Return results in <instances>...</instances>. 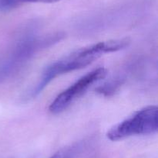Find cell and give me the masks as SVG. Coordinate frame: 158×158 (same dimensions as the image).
I'll return each mask as SVG.
<instances>
[{
    "mask_svg": "<svg viewBox=\"0 0 158 158\" xmlns=\"http://www.w3.org/2000/svg\"><path fill=\"white\" fill-rule=\"evenodd\" d=\"M83 147L80 143L67 146L58 150L49 158H77L83 150Z\"/></svg>",
    "mask_w": 158,
    "mask_h": 158,
    "instance_id": "277c9868",
    "label": "cell"
},
{
    "mask_svg": "<svg viewBox=\"0 0 158 158\" xmlns=\"http://www.w3.org/2000/svg\"><path fill=\"white\" fill-rule=\"evenodd\" d=\"M127 39L100 42L86 47L80 48L58 60L52 62L43 71L41 77L32 91L31 97H35L52 81L62 74L81 69L90 64L103 54L115 52L126 47Z\"/></svg>",
    "mask_w": 158,
    "mask_h": 158,
    "instance_id": "6da1fadb",
    "label": "cell"
},
{
    "mask_svg": "<svg viewBox=\"0 0 158 158\" xmlns=\"http://www.w3.org/2000/svg\"><path fill=\"white\" fill-rule=\"evenodd\" d=\"M157 130L158 108L156 105H149L113 126L106 136L112 141H118L134 136L154 134Z\"/></svg>",
    "mask_w": 158,
    "mask_h": 158,
    "instance_id": "7a4b0ae2",
    "label": "cell"
},
{
    "mask_svg": "<svg viewBox=\"0 0 158 158\" xmlns=\"http://www.w3.org/2000/svg\"><path fill=\"white\" fill-rule=\"evenodd\" d=\"M60 0H30L31 2H43V3H52Z\"/></svg>",
    "mask_w": 158,
    "mask_h": 158,
    "instance_id": "8992f818",
    "label": "cell"
},
{
    "mask_svg": "<svg viewBox=\"0 0 158 158\" xmlns=\"http://www.w3.org/2000/svg\"><path fill=\"white\" fill-rule=\"evenodd\" d=\"M23 0H0V10H9L22 4Z\"/></svg>",
    "mask_w": 158,
    "mask_h": 158,
    "instance_id": "5b68a950",
    "label": "cell"
},
{
    "mask_svg": "<svg viewBox=\"0 0 158 158\" xmlns=\"http://www.w3.org/2000/svg\"><path fill=\"white\" fill-rule=\"evenodd\" d=\"M106 75V70L103 68H97L83 75L56 97L49 105V111L52 114L63 112L83 95L93 85L104 78Z\"/></svg>",
    "mask_w": 158,
    "mask_h": 158,
    "instance_id": "3957f363",
    "label": "cell"
}]
</instances>
